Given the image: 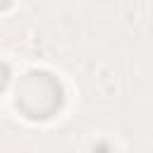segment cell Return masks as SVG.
<instances>
[{
  "label": "cell",
  "instance_id": "1",
  "mask_svg": "<svg viewBox=\"0 0 153 153\" xmlns=\"http://www.w3.org/2000/svg\"><path fill=\"white\" fill-rule=\"evenodd\" d=\"M62 84L45 69H31L17 81V108L29 120H45L62 105Z\"/></svg>",
  "mask_w": 153,
  "mask_h": 153
},
{
  "label": "cell",
  "instance_id": "2",
  "mask_svg": "<svg viewBox=\"0 0 153 153\" xmlns=\"http://www.w3.org/2000/svg\"><path fill=\"white\" fill-rule=\"evenodd\" d=\"M7 81H10V67L7 62H0V91H5Z\"/></svg>",
  "mask_w": 153,
  "mask_h": 153
},
{
  "label": "cell",
  "instance_id": "3",
  "mask_svg": "<svg viewBox=\"0 0 153 153\" xmlns=\"http://www.w3.org/2000/svg\"><path fill=\"white\" fill-rule=\"evenodd\" d=\"M7 5H10V0H0V10H5Z\"/></svg>",
  "mask_w": 153,
  "mask_h": 153
}]
</instances>
